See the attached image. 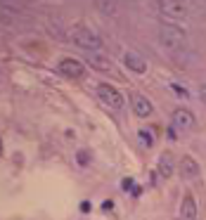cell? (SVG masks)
<instances>
[{"label":"cell","mask_w":206,"mask_h":220,"mask_svg":"<svg viewBox=\"0 0 206 220\" xmlns=\"http://www.w3.org/2000/svg\"><path fill=\"white\" fill-rule=\"evenodd\" d=\"M180 218L182 220H197V201L192 194H185L180 201Z\"/></svg>","instance_id":"cell-10"},{"label":"cell","mask_w":206,"mask_h":220,"mask_svg":"<svg viewBox=\"0 0 206 220\" xmlns=\"http://www.w3.org/2000/svg\"><path fill=\"white\" fill-rule=\"evenodd\" d=\"M97 97L104 102V104H109L114 111L123 109V95H121L114 85H109V83H99L97 85Z\"/></svg>","instance_id":"cell-3"},{"label":"cell","mask_w":206,"mask_h":220,"mask_svg":"<svg viewBox=\"0 0 206 220\" xmlns=\"http://www.w3.org/2000/svg\"><path fill=\"white\" fill-rule=\"evenodd\" d=\"M199 97H201V102L206 104V83L201 85V88H199Z\"/></svg>","instance_id":"cell-18"},{"label":"cell","mask_w":206,"mask_h":220,"mask_svg":"<svg viewBox=\"0 0 206 220\" xmlns=\"http://www.w3.org/2000/svg\"><path fill=\"white\" fill-rule=\"evenodd\" d=\"M76 161H78V166H90V161H92V154L88 149H78L76 154Z\"/></svg>","instance_id":"cell-13"},{"label":"cell","mask_w":206,"mask_h":220,"mask_svg":"<svg viewBox=\"0 0 206 220\" xmlns=\"http://www.w3.org/2000/svg\"><path fill=\"white\" fill-rule=\"evenodd\" d=\"M69 38H71V43L76 47H81L85 52H99V47H102V38L88 26H76L69 33Z\"/></svg>","instance_id":"cell-1"},{"label":"cell","mask_w":206,"mask_h":220,"mask_svg":"<svg viewBox=\"0 0 206 220\" xmlns=\"http://www.w3.org/2000/svg\"><path fill=\"white\" fill-rule=\"evenodd\" d=\"M123 64L130 71H135V73H144V71H147V62H144L137 52H125L123 54Z\"/></svg>","instance_id":"cell-11"},{"label":"cell","mask_w":206,"mask_h":220,"mask_svg":"<svg viewBox=\"0 0 206 220\" xmlns=\"http://www.w3.org/2000/svg\"><path fill=\"white\" fill-rule=\"evenodd\" d=\"M121 187H123L125 192H128V189H130V192H133V189H135V185H133V177H125L123 182H121Z\"/></svg>","instance_id":"cell-15"},{"label":"cell","mask_w":206,"mask_h":220,"mask_svg":"<svg viewBox=\"0 0 206 220\" xmlns=\"http://www.w3.org/2000/svg\"><path fill=\"white\" fill-rule=\"evenodd\" d=\"M156 173L163 177V180H168L173 175V154L170 151H163L161 156H159V163H156Z\"/></svg>","instance_id":"cell-12"},{"label":"cell","mask_w":206,"mask_h":220,"mask_svg":"<svg viewBox=\"0 0 206 220\" xmlns=\"http://www.w3.org/2000/svg\"><path fill=\"white\" fill-rule=\"evenodd\" d=\"M130 109H133L135 116H140V118H147V116H152V111H154L152 102L144 95H140V92H133V95H130Z\"/></svg>","instance_id":"cell-7"},{"label":"cell","mask_w":206,"mask_h":220,"mask_svg":"<svg viewBox=\"0 0 206 220\" xmlns=\"http://www.w3.org/2000/svg\"><path fill=\"white\" fill-rule=\"evenodd\" d=\"M137 137H140V142H142L144 147H152V144H154L152 132H147V130H140V132H137Z\"/></svg>","instance_id":"cell-14"},{"label":"cell","mask_w":206,"mask_h":220,"mask_svg":"<svg viewBox=\"0 0 206 220\" xmlns=\"http://www.w3.org/2000/svg\"><path fill=\"white\" fill-rule=\"evenodd\" d=\"M111 208H114V203H111V201H104V203H102V211H111Z\"/></svg>","instance_id":"cell-19"},{"label":"cell","mask_w":206,"mask_h":220,"mask_svg":"<svg viewBox=\"0 0 206 220\" xmlns=\"http://www.w3.org/2000/svg\"><path fill=\"white\" fill-rule=\"evenodd\" d=\"M156 7L161 14L170 19H185L187 17V5L185 2H175V0H161V2H156Z\"/></svg>","instance_id":"cell-5"},{"label":"cell","mask_w":206,"mask_h":220,"mask_svg":"<svg viewBox=\"0 0 206 220\" xmlns=\"http://www.w3.org/2000/svg\"><path fill=\"white\" fill-rule=\"evenodd\" d=\"M173 125L178 128V130H194V125H197V118H194V114L189 111V109H185V106H178L175 111H173Z\"/></svg>","instance_id":"cell-6"},{"label":"cell","mask_w":206,"mask_h":220,"mask_svg":"<svg viewBox=\"0 0 206 220\" xmlns=\"http://www.w3.org/2000/svg\"><path fill=\"white\" fill-rule=\"evenodd\" d=\"M180 177L182 180H197L199 173H201V168H199V161L194 156H182L180 158Z\"/></svg>","instance_id":"cell-8"},{"label":"cell","mask_w":206,"mask_h":220,"mask_svg":"<svg viewBox=\"0 0 206 220\" xmlns=\"http://www.w3.org/2000/svg\"><path fill=\"white\" fill-rule=\"evenodd\" d=\"M83 64H88V66H92V69H97V71H109L111 69V59L104 57V54H99V52H85Z\"/></svg>","instance_id":"cell-9"},{"label":"cell","mask_w":206,"mask_h":220,"mask_svg":"<svg viewBox=\"0 0 206 220\" xmlns=\"http://www.w3.org/2000/svg\"><path fill=\"white\" fill-rule=\"evenodd\" d=\"M159 40L168 50H187V33L180 26H173V24H163L159 28Z\"/></svg>","instance_id":"cell-2"},{"label":"cell","mask_w":206,"mask_h":220,"mask_svg":"<svg viewBox=\"0 0 206 220\" xmlns=\"http://www.w3.org/2000/svg\"><path fill=\"white\" fill-rule=\"evenodd\" d=\"M92 211V203L90 201H81V213H90Z\"/></svg>","instance_id":"cell-16"},{"label":"cell","mask_w":206,"mask_h":220,"mask_svg":"<svg viewBox=\"0 0 206 220\" xmlns=\"http://www.w3.org/2000/svg\"><path fill=\"white\" fill-rule=\"evenodd\" d=\"M57 69H59V73H62V76H66V78H71V80L83 78V73H85L83 62H81V59H73V57H64Z\"/></svg>","instance_id":"cell-4"},{"label":"cell","mask_w":206,"mask_h":220,"mask_svg":"<svg viewBox=\"0 0 206 220\" xmlns=\"http://www.w3.org/2000/svg\"><path fill=\"white\" fill-rule=\"evenodd\" d=\"M99 7H104V12H114V2H99Z\"/></svg>","instance_id":"cell-17"}]
</instances>
